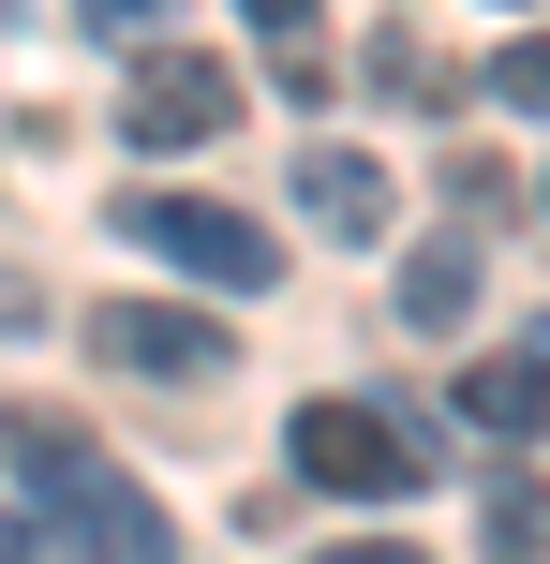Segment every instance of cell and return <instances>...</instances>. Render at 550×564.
Wrapping results in <instances>:
<instances>
[{"instance_id":"cell-14","label":"cell","mask_w":550,"mask_h":564,"mask_svg":"<svg viewBox=\"0 0 550 564\" xmlns=\"http://www.w3.org/2000/svg\"><path fill=\"white\" fill-rule=\"evenodd\" d=\"M254 15H268V30H298V15H313V0H254Z\"/></svg>"},{"instance_id":"cell-9","label":"cell","mask_w":550,"mask_h":564,"mask_svg":"<svg viewBox=\"0 0 550 564\" xmlns=\"http://www.w3.org/2000/svg\"><path fill=\"white\" fill-rule=\"evenodd\" d=\"M402 312H417V327H462V312H476V253H417L402 268Z\"/></svg>"},{"instance_id":"cell-12","label":"cell","mask_w":550,"mask_h":564,"mask_svg":"<svg viewBox=\"0 0 550 564\" xmlns=\"http://www.w3.org/2000/svg\"><path fill=\"white\" fill-rule=\"evenodd\" d=\"M327 564H432V550H387V535H357V550H327Z\"/></svg>"},{"instance_id":"cell-6","label":"cell","mask_w":550,"mask_h":564,"mask_svg":"<svg viewBox=\"0 0 550 564\" xmlns=\"http://www.w3.org/2000/svg\"><path fill=\"white\" fill-rule=\"evenodd\" d=\"M298 208H313L327 238H387V164L373 149H313V164H298Z\"/></svg>"},{"instance_id":"cell-2","label":"cell","mask_w":550,"mask_h":564,"mask_svg":"<svg viewBox=\"0 0 550 564\" xmlns=\"http://www.w3.org/2000/svg\"><path fill=\"white\" fill-rule=\"evenodd\" d=\"M119 238H134V253H164L179 282H208V297H254V282H283L268 224H254V208H208V194H134V208H119Z\"/></svg>"},{"instance_id":"cell-11","label":"cell","mask_w":550,"mask_h":564,"mask_svg":"<svg viewBox=\"0 0 550 564\" xmlns=\"http://www.w3.org/2000/svg\"><path fill=\"white\" fill-rule=\"evenodd\" d=\"M89 30H119V45H149V30H164V0H89Z\"/></svg>"},{"instance_id":"cell-10","label":"cell","mask_w":550,"mask_h":564,"mask_svg":"<svg viewBox=\"0 0 550 564\" xmlns=\"http://www.w3.org/2000/svg\"><path fill=\"white\" fill-rule=\"evenodd\" d=\"M492 89H506V105H521V119H550V30H521V45L492 59Z\"/></svg>"},{"instance_id":"cell-1","label":"cell","mask_w":550,"mask_h":564,"mask_svg":"<svg viewBox=\"0 0 550 564\" xmlns=\"http://www.w3.org/2000/svg\"><path fill=\"white\" fill-rule=\"evenodd\" d=\"M0 460L30 476V520H45V535H75L89 564H179L164 506H149V490L119 476V460L89 446L60 401H0Z\"/></svg>"},{"instance_id":"cell-5","label":"cell","mask_w":550,"mask_h":564,"mask_svg":"<svg viewBox=\"0 0 550 564\" xmlns=\"http://www.w3.org/2000/svg\"><path fill=\"white\" fill-rule=\"evenodd\" d=\"M134 134H149V149H208V134H238V59H208V45H149V59H134Z\"/></svg>"},{"instance_id":"cell-4","label":"cell","mask_w":550,"mask_h":564,"mask_svg":"<svg viewBox=\"0 0 550 564\" xmlns=\"http://www.w3.org/2000/svg\"><path fill=\"white\" fill-rule=\"evenodd\" d=\"M89 357H105V371H149V387H208V371H238V341L208 327V312L105 297V312H89Z\"/></svg>"},{"instance_id":"cell-13","label":"cell","mask_w":550,"mask_h":564,"mask_svg":"<svg viewBox=\"0 0 550 564\" xmlns=\"http://www.w3.org/2000/svg\"><path fill=\"white\" fill-rule=\"evenodd\" d=\"M0 564H45V550H30V520H0Z\"/></svg>"},{"instance_id":"cell-3","label":"cell","mask_w":550,"mask_h":564,"mask_svg":"<svg viewBox=\"0 0 550 564\" xmlns=\"http://www.w3.org/2000/svg\"><path fill=\"white\" fill-rule=\"evenodd\" d=\"M283 460L313 490H357V506H387V490H417V446L373 416V401H298V431H283Z\"/></svg>"},{"instance_id":"cell-8","label":"cell","mask_w":550,"mask_h":564,"mask_svg":"<svg viewBox=\"0 0 550 564\" xmlns=\"http://www.w3.org/2000/svg\"><path fill=\"white\" fill-rule=\"evenodd\" d=\"M492 564H550V490L536 476H492Z\"/></svg>"},{"instance_id":"cell-7","label":"cell","mask_w":550,"mask_h":564,"mask_svg":"<svg viewBox=\"0 0 550 564\" xmlns=\"http://www.w3.org/2000/svg\"><path fill=\"white\" fill-rule=\"evenodd\" d=\"M462 416H476V431H536V416H550V357H476V371H462Z\"/></svg>"}]
</instances>
